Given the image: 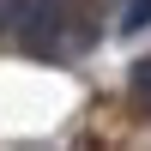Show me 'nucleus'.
<instances>
[{"instance_id": "1", "label": "nucleus", "mask_w": 151, "mask_h": 151, "mask_svg": "<svg viewBox=\"0 0 151 151\" xmlns=\"http://www.w3.org/2000/svg\"><path fill=\"white\" fill-rule=\"evenodd\" d=\"M6 24H18V42L30 55H55L60 24H67V0H6Z\"/></svg>"}, {"instance_id": "2", "label": "nucleus", "mask_w": 151, "mask_h": 151, "mask_svg": "<svg viewBox=\"0 0 151 151\" xmlns=\"http://www.w3.org/2000/svg\"><path fill=\"white\" fill-rule=\"evenodd\" d=\"M145 24H151V0H133V6L121 12V30L133 36V30H145Z\"/></svg>"}, {"instance_id": "3", "label": "nucleus", "mask_w": 151, "mask_h": 151, "mask_svg": "<svg viewBox=\"0 0 151 151\" xmlns=\"http://www.w3.org/2000/svg\"><path fill=\"white\" fill-rule=\"evenodd\" d=\"M133 97H139V103H151V60H139V67H133Z\"/></svg>"}, {"instance_id": "4", "label": "nucleus", "mask_w": 151, "mask_h": 151, "mask_svg": "<svg viewBox=\"0 0 151 151\" xmlns=\"http://www.w3.org/2000/svg\"><path fill=\"white\" fill-rule=\"evenodd\" d=\"M0 24H6V0H0Z\"/></svg>"}]
</instances>
